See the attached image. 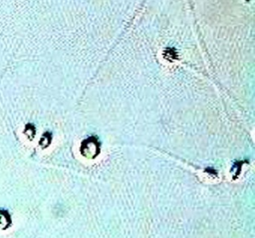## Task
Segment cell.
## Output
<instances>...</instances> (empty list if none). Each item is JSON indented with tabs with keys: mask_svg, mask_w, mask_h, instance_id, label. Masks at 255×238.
<instances>
[{
	"mask_svg": "<svg viewBox=\"0 0 255 238\" xmlns=\"http://www.w3.org/2000/svg\"><path fill=\"white\" fill-rule=\"evenodd\" d=\"M25 133L27 134V136H29L30 139L34 137L35 135V129L32 125H27L26 126V129H25Z\"/></svg>",
	"mask_w": 255,
	"mask_h": 238,
	"instance_id": "277c9868",
	"label": "cell"
},
{
	"mask_svg": "<svg viewBox=\"0 0 255 238\" xmlns=\"http://www.w3.org/2000/svg\"><path fill=\"white\" fill-rule=\"evenodd\" d=\"M81 151H82V154H84L87 151L88 153H86V155H85L87 157L88 156L95 157V156H97L100 152V143L95 137H91L89 139H87L83 142Z\"/></svg>",
	"mask_w": 255,
	"mask_h": 238,
	"instance_id": "6da1fadb",
	"label": "cell"
},
{
	"mask_svg": "<svg viewBox=\"0 0 255 238\" xmlns=\"http://www.w3.org/2000/svg\"><path fill=\"white\" fill-rule=\"evenodd\" d=\"M51 142V135L49 133H45L43 135V137L41 138V141H40V144L43 145V147H46L47 145H49Z\"/></svg>",
	"mask_w": 255,
	"mask_h": 238,
	"instance_id": "3957f363",
	"label": "cell"
},
{
	"mask_svg": "<svg viewBox=\"0 0 255 238\" xmlns=\"http://www.w3.org/2000/svg\"><path fill=\"white\" fill-rule=\"evenodd\" d=\"M166 51H167V53H169V55L167 56H165L166 59H169V60H173V59L177 57L175 55H177V53H175V51L174 49H171V48H169V49H166Z\"/></svg>",
	"mask_w": 255,
	"mask_h": 238,
	"instance_id": "5b68a950",
	"label": "cell"
},
{
	"mask_svg": "<svg viewBox=\"0 0 255 238\" xmlns=\"http://www.w3.org/2000/svg\"><path fill=\"white\" fill-rule=\"evenodd\" d=\"M10 216L6 211H0V226L5 229L10 225Z\"/></svg>",
	"mask_w": 255,
	"mask_h": 238,
	"instance_id": "7a4b0ae2",
	"label": "cell"
}]
</instances>
